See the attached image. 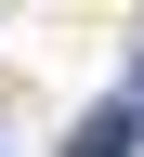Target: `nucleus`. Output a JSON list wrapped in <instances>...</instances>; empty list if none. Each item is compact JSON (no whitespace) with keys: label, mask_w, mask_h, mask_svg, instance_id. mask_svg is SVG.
I'll use <instances>...</instances> for the list:
<instances>
[{"label":"nucleus","mask_w":144,"mask_h":157,"mask_svg":"<svg viewBox=\"0 0 144 157\" xmlns=\"http://www.w3.org/2000/svg\"><path fill=\"white\" fill-rule=\"evenodd\" d=\"M131 144H144V105H92L66 131V157H131Z\"/></svg>","instance_id":"1"}]
</instances>
